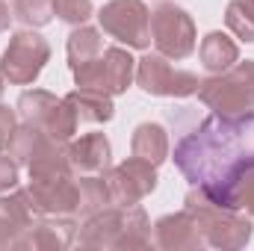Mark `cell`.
<instances>
[{
  "label": "cell",
  "mask_w": 254,
  "mask_h": 251,
  "mask_svg": "<svg viewBox=\"0 0 254 251\" xmlns=\"http://www.w3.org/2000/svg\"><path fill=\"white\" fill-rule=\"evenodd\" d=\"M175 166L192 187L231 207V189L254 166V110L240 116H210L175 145ZM234 210V207H231Z\"/></svg>",
  "instance_id": "1"
},
{
  "label": "cell",
  "mask_w": 254,
  "mask_h": 251,
  "mask_svg": "<svg viewBox=\"0 0 254 251\" xmlns=\"http://www.w3.org/2000/svg\"><path fill=\"white\" fill-rule=\"evenodd\" d=\"M77 237H80V246H86V249H148L151 246V222L139 204L107 207V210L86 216Z\"/></svg>",
  "instance_id": "2"
},
{
  "label": "cell",
  "mask_w": 254,
  "mask_h": 251,
  "mask_svg": "<svg viewBox=\"0 0 254 251\" xmlns=\"http://www.w3.org/2000/svg\"><path fill=\"white\" fill-rule=\"evenodd\" d=\"M184 210L190 213L204 237V246L222 251H240L252 243L254 225L240 216V210L222 207L219 201H213L204 189L192 187L184 198Z\"/></svg>",
  "instance_id": "3"
},
{
  "label": "cell",
  "mask_w": 254,
  "mask_h": 251,
  "mask_svg": "<svg viewBox=\"0 0 254 251\" xmlns=\"http://www.w3.org/2000/svg\"><path fill=\"white\" fill-rule=\"evenodd\" d=\"M198 101L216 116H240L254 110V60L231 65L198 83Z\"/></svg>",
  "instance_id": "4"
},
{
  "label": "cell",
  "mask_w": 254,
  "mask_h": 251,
  "mask_svg": "<svg viewBox=\"0 0 254 251\" xmlns=\"http://www.w3.org/2000/svg\"><path fill=\"white\" fill-rule=\"evenodd\" d=\"M18 116L24 125H33L45 130L51 139L57 142H71V136L77 133V113L71 110V104L65 98H57L45 89H30L18 98Z\"/></svg>",
  "instance_id": "5"
},
{
  "label": "cell",
  "mask_w": 254,
  "mask_h": 251,
  "mask_svg": "<svg viewBox=\"0 0 254 251\" xmlns=\"http://www.w3.org/2000/svg\"><path fill=\"white\" fill-rule=\"evenodd\" d=\"M51 60V45L36 30H21L9 39L6 51L0 54V74L12 86H30L39 80L42 68Z\"/></svg>",
  "instance_id": "6"
},
{
  "label": "cell",
  "mask_w": 254,
  "mask_h": 251,
  "mask_svg": "<svg viewBox=\"0 0 254 251\" xmlns=\"http://www.w3.org/2000/svg\"><path fill=\"white\" fill-rule=\"evenodd\" d=\"M80 89H101L107 95H125L136 77V60L125 48H107L98 60L71 71Z\"/></svg>",
  "instance_id": "7"
},
{
  "label": "cell",
  "mask_w": 254,
  "mask_h": 251,
  "mask_svg": "<svg viewBox=\"0 0 254 251\" xmlns=\"http://www.w3.org/2000/svg\"><path fill=\"white\" fill-rule=\"evenodd\" d=\"M151 42L157 54L169 60H187L195 51V21L187 15V9L160 3L151 12Z\"/></svg>",
  "instance_id": "8"
},
{
  "label": "cell",
  "mask_w": 254,
  "mask_h": 251,
  "mask_svg": "<svg viewBox=\"0 0 254 251\" xmlns=\"http://www.w3.org/2000/svg\"><path fill=\"white\" fill-rule=\"evenodd\" d=\"M98 24L127 48L145 51L151 45V12L142 0H110L98 12Z\"/></svg>",
  "instance_id": "9"
},
{
  "label": "cell",
  "mask_w": 254,
  "mask_h": 251,
  "mask_svg": "<svg viewBox=\"0 0 254 251\" xmlns=\"http://www.w3.org/2000/svg\"><path fill=\"white\" fill-rule=\"evenodd\" d=\"M136 83L145 95L157 98H190L198 92V77L187 68H172L169 57L163 54H145L136 60Z\"/></svg>",
  "instance_id": "10"
},
{
  "label": "cell",
  "mask_w": 254,
  "mask_h": 251,
  "mask_svg": "<svg viewBox=\"0 0 254 251\" xmlns=\"http://www.w3.org/2000/svg\"><path fill=\"white\" fill-rule=\"evenodd\" d=\"M104 181L110 189L113 207H133L157 189V166L139 157H127L125 163L104 172Z\"/></svg>",
  "instance_id": "11"
},
{
  "label": "cell",
  "mask_w": 254,
  "mask_h": 251,
  "mask_svg": "<svg viewBox=\"0 0 254 251\" xmlns=\"http://www.w3.org/2000/svg\"><path fill=\"white\" fill-rule=\"evenodd\" d=\"M30 195L42 216H74L80 210V187L74 175L68 178H42L30 181Z\"/></svg>",
  "instance_id": "12"
},
{
  "label": "cell",
  "mask_w": 254,
  "mask_h": 251,
  "mask_svg": "<svg viewBox=\"0 0 254 251\" xmlns=\"http://www.w3.org/2000/svg\"><path fill=\"white\" fill-rule=\"evenodd\" d=\"M42 213L36 210V201L30 189H15L9 198H0V251L15 249L21 234L39 219Z\"/></svg>",
  "instance_id": "13"
},
{
  "label": "cell",
  "mask_w": 254,
  "mask_h": 251,
  "mask_svg": "<svg viewBox=\"0 0 254 251\" xmlns=\"http://www.w3.org/2000/svg\"><path fill=\"white\" fill-rule=\"evenodd\" d=\"M77 237V225L68 216H45L36 219L21 240L15 243V249H30V251H65Z\"/></svg>",
  "instance_id": "14"
},
{
  "label": "cell",
  "mask_w": 254,
  "mask_h": 251,
  "mask_svg": "<svg viewBox=\"0 0 254 251\" xmlns=\"http://www.w3.org/2000/svg\"><path fill=\"white\" fill-rule=\"evenodd\" d=\"M154 243H157V249H163V251H198V249H204V237H201L195 219H192L187 210L169 213V216L157 219V225H154Z\"/></svg>",
  "instance_id": "15"
},
{
  "label": "cell",
  "mask_w": 254,
  "mask_h": 251,
  "mask_svg": "<svg viewBox=\"0 0 254 251\" xmlns=\"http://www.w3.org/2000/svg\"><path fill=\"white\" fill-rule=\"evenodd\" d=\"M110 139L104 133H86L74 142H68V160L74 175H104L110 169Z\"/></svg>",
  "instance_id": "16"
},
{
  "label": "cell",
  "mask_w": 254,
  "mask_h": 251,
  "mask_svg": "<svg viewBox=\"0 0 254 251\" xmlns=\"http://www.w3.org/2000/svg\"><path fill=\"white\" fill-rule=\"evenodd\" d=\"M30 169V181H42V178H68L74 175L71 160H68V142H57L51 136L42 139V145L36 148V154L27 163Z\"/></svg>",
  "instance_id": "17"
},
{
  "label": "cell",
  "mask_w": 254,
  "mask_h": 251,
  "mask_svg": "<svg viewBox=\"0 0 254 251\" xmlns=\"http://www.w3.org/2000/svg\"><path fill=\"white\" fill-rule=\"evenodd\" d=\"M65 101L71 104V110L77 113V122H92V125H104L116 116L113 107V95L101 92V89H74L65 95Z\"/></svg>",
  "instance_id": "18"
},
{
  "label": "cell",
  "mask_w": 254,
  "mask_h": 251,
  "mask_svg": "<svg viewBox=\"0 0 254 251\" xmlns=\"http://www.w3.org/2000/svg\"><path fill=\"white\" fill-rule=\"evenodd\" d=\"M198 57H201V65H204L210 74H222V71H228L231 65L240 63V48H237L234 39H228L225 33L213 30V33L204 36V42H201V48H198Z\"/></svg>",
  "instance_id": "19"
},
{
  "label": "cell",
  "mask_w": 254,
  "mask_h": 251,
  "mask_svg": "<svg viewBox=\"0 0 254 251\" xmlns=\"http://www.w3.org/2000/svg\"><path fill=\"white\" fill-rule=\"evenodd\" d=\"M130 151H133V157L148 160L151 166L166 163V160H169V133H166V127L151 125V122L139 125L136 130H133Z\"/></svg>",
  "instance_id": "20"
},
{
  "label": "cell",
  "mask_w": 254,
  "mask_h": 251,
  "mask_svg": "<svg viewBox=\"0 0 254 251\" xmlns=\"http://www.w3.org/2000/svg\"><path fill=\"white\" fill-rule=\"evenodd\" d=\"M101 54H104V39H101V33H98L95 27H86V24L74 27V33L68 36V68L77 71V68H83L86 63L98 60Z\"/></svg>",
  "instance_id": "21"
},
{
  "label": "cell",
  "mask_w": 254,
  "mask_h": 251,
  "mask_svg": "<svg viewBox=\"0 0 254 251\" xmlns=\"http://www.w3.org/2000/svg\"><path fill=\"white\" fill-rule=\"evenodd\" d=\"M77 187H80V213L83 216H92L98 210L113 207V198H110L104 175H80Z\"/></svg>",
  "instance_id": "22"
},
{
  "label": "cell",
  "mask_w": 254,
  "mask_h": 251,
  "mask_svg": "<svg viewBox=\"0 0 254 251\" xmlns=\"http://www.w3.org/2000/svg\"><path fill=\"white\" fill-rule=\"evenodd\" d=\"M225 24L228 30L243 39V42H254V3L249 0H231L225 9Z\"/></svg>",
  "instance_id": "23"
},
{
  "label": "cell",
  "mask_w": 254,
  "mask_h": 251,
  "mask_svg": "<svg viewBox=\"0 0 254 251\" xmlns=\"http://www.w3.org/2000/svg\"><path fill=\"white\" fill-rule=\"evenodd\" d=\"M45 136H48V133H45V130H39V127L18 125L15 136H12V142H9V157H12L18 166H27V163H30V157L36 154V148L42 145V139H45Z\"/></svg>",
  "instance_id": "24"
},
{
  "label": "cell",
  "mask_w": 254,
  "mask_h": 251,
  "mask_svg": "<svg viewBox=\"0 0 254 251\" xmlns=\"http://www.w3.org/2000/svg\"><path fill=\"white\" fill-rule=\"evenodd\" d=\"M15 18L27 27H45L54 18V0H15Z\"/></svg>",
  "instance_id": "25"
},
{
  "label": "cell",
  "mask_w": 254,
  "mask_h": 251,
  "mask_svg": "<svg viewBox=\"0 0 254 251\" xmlns=\"http://www.w3.org/2000/svg\"><path fill=\"white\" fill-rule=\"evenodd\" d=\"M231 207L234 210H246L249 216H254V166H249L240 181L231 189Z\"/></svg>",
  "instance_id": "26"
},
{
  "label": "cell",
  "mask_w": 254,
  "mask_h": 251,
  "mask_svg": "<svg viewBox=\"0 0 254 251\" xmlns=\"http://www.w3.org/2000/svg\"><path fill=\"white\" fill-rule=\"evenodd\" d=\"M54 15L65 24H86L92 18V0H54Z\"/></svg>",
  "instance_id": "27"
},
{
  "label": "cell",
  "mask_w": 254,
  "mask_h": 251,
  "mask_svg": "<svg viewBox=\"0 0 254 251\" xmlns=\"http://www.w3.org/2000/svg\"><path fill=\"white\" fill-rule=\"evenodd\" d=\"M15 130H18L15 110H9V107H3V104H0V154H3V151H9V142H12Z\"/></svg>",
  "instance_id": "28"
},
{
  "label": "cell",
  "mask_w": 254,
  "mask_h": 251,
  "mask_svg": "<svg viewBox=\"0 0 254 251\" xmlns=\"http://www.w3.org/2000/svg\"><path fill=\"white\" fill-rule=\"evenodd\" d=\"M15 187H18V163L0 154V192H9Z\"/></svg>",
  "instance_id": "29"
},
{
  "label": "cell",
  "mask_w": 254,
  "mask_h": 251,
  "mask_svg": "<svg viewBox=\"0 0 254 251\" xmlns=\"http://www.w3.org/2000/svg\"><path fill=\"white\" fill-rule=\"evenodd\" d=\"M9 21H12V15H9V6L0 0V33H6V30H9Z\"/></svg>",
  "instance_id": "30"
},
{
  "label": "cell",
  "mask_w": 254,
  "mask_h": 251,
  "mask_svg": "<svg viewBox=\"0 0 254 251\" xmlns=\"http://www.w3.org/2000/svg\"><path fill=\"white\" fill-rule=\"evenodd\" d=\"M3 89H6V77L0 74V98H3Z\"/></svg>",
  "instance_id": "31"
},
{
  "label": "cell",
  "mask_w": 254,
  "mask_h": 251,
  "mask_svg": "<svg viewBox=\"0 0 254 251\" xmlns=\"http://www.w3.org/2000/svg\"><path fill=\"white\" fill-rule=\"evenodd\" d=\"M249 3H254V0H249Z\"/></svg>",
  "instance_id": "32"
}]
</instances>
